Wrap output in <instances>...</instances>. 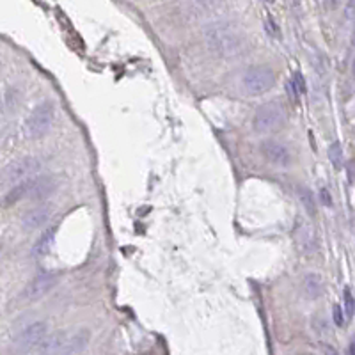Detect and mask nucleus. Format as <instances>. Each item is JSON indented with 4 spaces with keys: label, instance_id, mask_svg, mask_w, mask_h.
Returning <instances> with one entry per match:
<instances>
[{
    "label": "nucleus",
    "instance_id": "obj_11",
    "mask_svg": "<svg viewBox=\"0 0 355 355\" xmlns=\"http://www.w3.org/2000/svg\"><path fill=\"white\" fill-rule=\"evenodd\" d=\"M51 217V206L50 204H39L34 206L31 210H27L21 217V226L27 231H34V229H39L50 220Z\"/></svg>",
    "mask_w": 355,
    "mask_h": 355
},
{
    "label": "nucleus",
    "instance_id": "obj_20",
    "mask_svg": "<svg viewBox=\"0 0 355 355\" xmlns=\"http://www.w3.org/2000/svg\"><path fill=\"white\" fill-rule=\"evenodd\" d=\"M263 20H265V29H267L268 34H270V36H273V37H279V34H281V32H279V25L275 23L273 16L270 15V13H267V11H265V18H263Z\"/></svg>",
    "mask_w": 355,
    "mask_h": 355
},
{
    "label": "nucleus",
    "instance_id": "obj_17",
    "mask_svg": "<svg viewBox=\"0 0 355 355\" xmlns=\"http://www.w3.org/2000/svg\"><path fill=\"white\" fill-rule=\"evenodd\" d=\"M21 94L18 91V87H7L4 93V112H11V110H15L18 107V103H20Z\"/></svg>",
    "mask_w": 355,
    "mask_h": 355
},
{
    "label": "nucleus",
    "instance_id": "obj_2",
    "mask_svg": "<svg viewBox=\"0 0 355 355\" xmlns=\"http://www.w3.org/2000/svg\"><path fill=\"white\" fill-rule=\"evenodd\" d=\"M89 345V330L80 329L75 332H59L48 338L34 355H78Z\"/></svg>",
    "mask_w": 355,
    "mask_h": 355
},
{
    "label": "nucleus",
    "instance_id": "obj_13",
    "mask_svg": "<svg viewBox=\"0 0 355 355\" xmlns=\"http://www.w3.org/2000/svg\"><path fill=\"white\" fill-rule=\"evenodd\" d=\"M55 231H57V227L50 226L41 233V237L37 238V242L34 243V247H32V256L43 257L50 253L51 247H53V240H55Z\"/></svg>",
    "mask_w": 355,
    "mask_h": 355
},
{
    "label": "nucleus",
    "instance_id": "obj_22",
    "mask_svg": "<svg viewBox=\"0 0 355 355\" xmlns=\"http://www.w3.org/2000/svg\"><path fill=\"white\" fill-rule=\"evenodd\" d=\"M286 89H288V93H289V98H291V101H293V103L299 101L300 91H299V87H297V84H295L293 78H291V80H288V85H286Z\"/></svg>",
    "mask_w": 355,
    "mask_h": 355
},
{
    "label": "nucleus",
    "instance_id": "obj_6",
    "mask_svg": "<svg viewBox=\"0 0 355 355\" xmlns=\"http://www.w3.org/2000/svg\"><path fill=\"white\" fill-rule=\"evenodd\" d=\"M275 75L268 66H253L243 73L242 89L249 96H259L273 87Z\"/></svg>",
    "mask_w": 355,
    "mask_h": 355
},
{
    "label": "nucleus",
    "instance_id": "obj_15",
    "mask_svg": "<svg viewBox=\"0 0 355 355\" xmlns=\"http://www.w3.org/2000/svg\"><path fill=\"white\" fill-rule=\"evenodd\" d=\"M297 196H299V201L302 203V206H304L305 213L314 219V217H316V203H314L313 192L309 190L307 186L299 185L297 186Z\"/></svg>",
    "mask_w": 355,
    "mask_h": 355
},
{
    "label": "nucleus",
    "instance_id": "obj_24",
    "mask_svg": "<svg viewBox=\"0 0 355 355\" xmlns=\"http://www.w3.org/2000/svg\"><path fill=\"white\" fill-rule=\"evenodd\" d=\"M293 80H295V84H297V87H299L300 94L305 93V80H304V77H302V73H300V71H295Z\"/></svg>",
    "mask_w": 355,
    "mask_h": 355
},
{
    "label": "nucleus",
    "instance_id": "obj_12",
    "mask_svg": "<svg viewBox=\"0 0 355 355\" xmlns=\"http://www.w3.org/2000/svg\"><path fill=\"white\" fill-rule=\"evenodd\" d=\"M57 188V181L51 176H43V178H32L29 181V199L32 201H43L50 196Z\"/></svg>",
    "mask_w": 355,
    "mask_h": 355
},
{
    "label": "nucleus",
    "instance_id": "obj_18",
    "mask_svg": "<svg viewBox=\"0 0 355 355\" xmlns=\"http://www.w3.org/2000/svg\"><path fill=\"white\" fill-rule=\"evenodd\" d=\"M329 160L332 162L336 169H339L341 164H343V150H341L339 142H332L329 146Z\"/></svg>",
    "mask_w": 355,
    "mask_h": 355
},
{
    "label": "nucleus",
    "instance_id": "obj_10",
    "mask_svg": "<svg viewBox=\"0 0 355 355\" xmlns=\"http://www.w3.org/2000/svg\"><path fill=\"white\" fill-rule=\"evenodd\" d=\"M295 240H297V245L304 254L307 256H313L316 251H318V238H316V233L311 227V224L300 220L297 224V229H295Z\"/></svg>",
    "mask_w": 355,
    "mask_h": 355
},
{
    "label": "nucleus",
    "instance_id": "obj_27",
    "mask_svg": "<svg viewBox=\"0 0 355 355\" xmlns=\"http://www.w3.org/2000/svg\"><path fill=\"white\" fill-rule=\"evenodd\" d=\"M352 71H354V75H355V59H354V64H352Z\"/></svg>",
    "mask_w": 355,
    "mask_h": 355
},
{
    "label": "nucleus",
    "instance_id": "obj_28",
    "mask_svg": "<svg viewBox=\"0 0 355 355\" xmlns=\"http://www.w3.org/2000/svg\"><path fill=\"white\" fill-rule=\"evenodd\" d=\"M354 43H355V25H354Z\"/></svg>",
    "mask_w": 355,
    "mask_h": 355
},
{
    "label": "nucleus",
    "instance_id": "obj_7",
    "mask_svg": "<svg viewBox=\"0 0 355 355\" xmlns=\"http://www.w3.org/2000/svg\"><path fill=\"white\" fill-rule=\"evenodd\" d=\"M51 123H53V105L50 101H43L27 118L23 132L29 139H39L50 132Z\"/></svg>",
    "mask_w": 355,
    "mask_h": 355
},
{
    "label": "nucleus",
    "instance_id": "obj_23",
    "mask_svg": "<svg viewBox=\"0 0 355 355\" xmlns=\"http://www.w3.org/2000/svg\"><path fill=\"white\" fill-rule=\"evenodd\" d=\"M320 203H321L323 206H329V208L332 206V196H330V192L327 190L325 186L320 188Z\"/></svg>",
    "mask_w": 355,
    "mask_h": 355
},
{
    "label": "nucleus",
    "instance_id": "obj_3",
    "mask_svg": "<svg viewBox=\"0 0 355 355\" xmlns=\"http://www.w3.org/2000/svg\"><path fill=\"white\" fill-rule=\"evenodd\" d=\"M48 339V325L45 321H32L15 336L13 339V352L18 355L36 354Z\"/></svg>",
    "mask_w": 355,
    "mask_h": 355
},
{
    "label": "nucleus",
    "instance_id": "obj_5",
    "mask_svg": "<svg viewBox=\"0 0 355 355\" xmlns=\"http://www.w3.org/2000/svg\"><path fill=\"white\" fill-rule=\"evenodd\" d=\"M41 170V162L36 156H21L18 160H13L9 165H5L2 172V181L7 186H16L20 183L32 180V176Z\"/></svg>",
    "mask_w": 355,
    "mask_h": 355
},
{
    "label": "nucleus",
    "instance_id": "obj_4",
    "mask_svg": "<svg viewBox=\"0 0 355 355\" xmlns=\"http://www.w3.org/2000/svg\"><path fill=\"white\" fill-rule=\"evenodd\" d=\"M286 119V110L279 101H267L256 108L253 118V128L257 134L275 132L283 126Z\"/></svg>",
    "mask_w": 355,
    "mask_h": 355
},
{
    "label": "nucleus",
    "instance_id": "obj_8",
    "mask_svg": "<svg viewBox=\"0 0 355 355\" xmlns=\"http://www.w3.org/2000/svg\"><path fill=\"white\" fill-rule=\"evenodd\" d=\"M55 283H57L55 273H51V272L37 273L36 277L32 279L31 283H29V286L25 288L23 297H25L27 300H31V302H36V300H39L41 297H45V295L55 286Z\"/></svg>",
    "mask_w": 355,
    "mask_h": 355
},
{
    "label": "nucleus",
    "instance_id": "obj_21",
    "mask_svg": "<svg viewBox=\"0 0 355 355\" xmlns=\"http://www.w3.org/2000/svg\"><path fill=\"white\" fill-rule=\"evenodd\" d=\"M332 318H334V323L338 325V327H343V325H345L346 314H345V309L341 307L339 304H336L334 309H332Z\"/></svg>",
    "mask_w": 355,
    "mask_h": 355
},
{
    "label": "nucleus",
    "instance_id": "obj_9",
    "mask_svg": "<svg viewBox=\"0 0 355 355\" xmlns=\"http://www.w3.org/2000/svg\"><path fill=\"white\" fill-rule=\"evenodd\" d=\"M261 153L275 167H288L291 164V153L288 146H284L279 140H265L261 144Z\"/></svg>",
    "mask_w": 355,
    "mask_h": 355
},
{
    "label": "nucleus",
    "instance_id": "obj_19",
    "mask_svg": "<svg viewBox=\"0 0 355 355\" xmlns=\"http://www.w3.org/2000/svg\"><path fill=\"white\" fill-rule=\"evenodd\" d=\"M343 297H345V314H346V320H352L355 313V302H354V297H352V291L350 288H345L343 291Z\"/></svg>",
    "mask_w": 355,
    "mask_h": 355
},
{
    "label": "nucleus",
    "instance_id": "obj_25",
    "mask_svg": "<svg viewBox=\"0 0 355 355\" xmlns=\"http://www.w3.org/2000/svg\"><path fill=\"white\" fill-rule=\"evenodd\" d=\"M325 355H339L338 354V350H336V348H332V346H325Z\"/></svg>",
    "mask_w": 355,
    "mask_h": 355
},
{
    "label": "nucleus",
    "instance_id": "obj_26",
    "mask_svg": "<svg viewBox=\"0 0 355 355\" xmlns=\"http://www.w3.org/2000/svg\"><path fill=\"white\" fill-rule=\"evenodd\" d=\"M350 355H355V339L350 343Z\"/></svg>",
    "mask_w": 355,
    "mask_h": 355
},
{
    "label": "nucleus",
    "instance_id": "obj_1",
    "mask_svg": "<svg viewBox=\"0 0 355 355\" xmlns=\"http://www.w3.org/2000/svg\"><path fill=\"white\" fill-rule=\"evenodd\" d=\"M204 41L215 55L235 59L245 48V39L229 21H213L204 27Z\"/></svg>",
    "mask_w": 355,
    "mask_h": 355
},
{
    "label": "nucleus",
    "instance_id": "obj_16",
    "mask_svg": "<svg viewBox=\"0 0 355 355\" xmlns=\"http://www.w3.org/2000/svg\"><path fill=\"white\" fill-rule=\"evenodd\" d=\"M31 181V180H29ZM29 181L25 183H20V185L13 186L7 190V194L4 196V206H11L15 204V203L21 201L23 197H29Z\"/></svg>",
    "mask_w": 355,
    "mask_h": 355
},
{
    "label": "nucleus",
    "instance_id": "obj_14",
    "mask_svg": "<svg viewBox=\"0 0 355 355\" xmlns=\"http://www.w3.org/2000/svg\"><path fill=\"white\" fill-rule=\"evenodd\" d=\"M302 288H304V293L307 295V299H311V300L320 299L325 291L323 279L314 272L307 273V275L304 277V281H302Z\"/></svg>",
    "mask_w": 355,
    "mask_h": 355
}]
</instances>
